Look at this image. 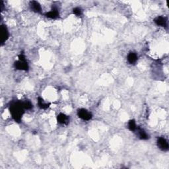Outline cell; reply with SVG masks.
I'll return each instance as SVG.
<instances>
[{
    "label": "cell",
    "instance_id": "5bb4252c",
    "mask_svg": "<svg viewBox=\"0 0 169 169\" xmlns=\"http://www.w3.org/2000/svg\"><path fill=\"white\" fill-rule=\"evenodd\" d=\"M22 104H23V107H24L25 109L31 110V108H32V103L29 101H25L24 102H22Z\"/></svg>",
    "mask_w": 169,
    "mask_h": 169
},
{
    "label": "cell",
    "instance_id": "5b68a950",
    "mask_svg": "<svg viewBox=\"0 0 169 169\" xmlns=\"http://www.w3.org/2000/svg\"><path fill=\"white\" fill-rule=\"evenodd\" d=\"M9 38V32L6 26L2 25L1 27V44L5 42Z\"/></svg>",
    "mask_w": 169,
    "mask_h": 169
},
{
    "label": "cell",
    "instance_id": "8992f818",
    "mask_svg": "<svg viewBox=\"0 0 169 169\" xmlns=\"http://www.w3.org/2000/svg\"><path fill=\"white\" fill-rule=\"evenodd\" d=\"M155 23L158 26H161L163 27H166L167 26V20L165 17L163 16H159L156 17L154 20Z\"/></svg>",
    "mask_w": 169,
    "mask_h": 169
},
{
    "label": "cell",
    "instance_id": "30bf717a",
    "mask_svg": "<svg viewBox=\"0 0 169 169\" xmlns=\"http://www.w3.org/2000/svg\"><path fill=\"white\" fill-rule=\"evenodd\" d=\"M127 59H128V61L129 64H134L138 61V55L134 52H130L128 55Z\"/></svg>",
    "mask_w": 169,
    "mask_h": 169
},
{
    "label": "cell",
    "instance_id": "ba28073f",
    "mask_svg": "<svg viewBox=\"0 0 169 169\" xmlns=\"http://www.w3.org/2000/svg\"><path fill=\"white\" fill-rule=\"evenodd\" d=\"M30 6H31L32 10L34 11V12L41 13L42 11L41 5L38 2H37L36 1H32L31 2V3H30Z\"/></svg>",
    "mask_w": 169,
    "mask_h": 169
},
{
    "label": "cell",
    "instance_id": "7a4b0ae2",
    "mask_svg": "<svg viewBox=\"0 0 169 169\" xmlns=\"http://www.w3.org/2000/svg\"><path fill=\"white\" fill-rule=\"evenodd\" d=\"M15 68L19 70H24L27 71L29 69V65L25 58V56L24 54H21L18 56V60L16 62H15Z\"/></svg>",
    "mask_w": 169,
    "mask_h": 169
},
{
    "label": "cell",
    "instance_id": "4fadbf2b",
    "mask_svg": "<svg viewBox=\"0 0 169 169\" xmlns=\"http://www.w3.org/2000/svg\"><path fill=\"white\" fill-rule=\"evenodd\" d=\"M128 129L129 130L131 131H136V129H137V126H136V123H135V121L134 120H130L128 122Z\"/></svg>",
    "mask_w": 169,
    "mask_h": 169
},
{
    "label": "cell",
    "instance_id": "52a82bcc",
    "mask_svg": "<svg viewBox=\"0 0 169 169\" xmlns=\"http://www.w3.org/2000/svg\"><path fill=\"white\" fill-rule=\"evenodd\" d=\"M57 120L58 122V123L61 124H68L69 122V118L68 116L63 114V113H60L57 116Z\"/></svg>",
    "mask_w": 169,
    "mask_h": 169
},
{
    "label": "cell",
    "instance_id": "9a60e30c",
    "mask_svg": "<svg viewBox=\"0 0 169 169\" xmlns=\"http://www.w3.org/2000/svg\"><path fill=\"white\" fill-rule=\"evenodd\" d=\"M73 12L77 16H81L82 15V10L79 8H75L73 9Z\"/></svg>",
    "mask_w": 169,
    "mask_h": 169
},
{
    "label": "cell",
    "instance_id": "9c48e42d",
    "mask_svg": "<svg viewBox=\"0 0 169 169\" xmlns=\"http://www.w3.org/2000/svg\"><path fill=\"white\" fill-rule=\"evenodd\" d=\"M46 17L50 18H53V19H55V18H57L59 17V11L57 9L54 8L52 11H49V12L46 13Z\"/></svg>",
    "mask_w": 169,
    "mask_h": 169
},
{
    "label": "cell",
    "instance_id": "6da1fadb",
    "mask_svg": "<svg viewBox=\"0 0 169 169\" xmlns=\"http://www.w3.org/2000/svg\"><path fill=\"white\" fill-rule=\"evenodd\" d=\"M25 108L23 107L22 102H16L13 103L10 106V113L12 116L13 118L17 122H20L21 120L22 116L24 113Z\"/></svg>",
    "mask_w": 169,
    "mask_h": 169
},
{
    "label": "cell",
    "instance_id": "277c9868",
    "mask_svg": "<svg viewBox=\"0 0 169 169\" xmlns=\"http://www.w3.org/2000/svg\"><path fill=\"white\" fill-rule=\"evenodd\" d=\"M157 146L162 151H166L168 150L169 145L168 142L164 138H159L157 140Z\"/></svg>",
    "mask_w": 169,
    "mask_h": 169
},
{
    "label": "cell",
    "instance_id": "8fae6325",
    "mask_svg": "<svg viewBox=\"0 0 169 169\" xmlns=\"http://www.w3.org/2000/svg\"><path fill=\"white\" fill-rule=\"evenodd\" d=\"M38 105L39 107L42 108V109H47L48 108H49V106L50 105L49 103H46V102L44 101V99L40 98V97H39L38 99Z\"/></svg>",
    "mask_w": 169,
    "mask_h": 169
},
{
    "label": "cell",
    "instance_id": "3957f363",
    "mask_svg": "<svg viewBox=\"0 0 169 169\" xmlns=\"http://www.w3.org/2000/svg\"><path fill=\"white\" fill-rule=\"evenodd\" d=\"M77 115L79 118H80L81 119H82L83 120H87V121L91 120L92 117L91 113L87 110L86 109H84V108H81V109L78 110Z\"/></svg>",
    "mask_w": 169,
    "mask_h": 169
},
{
    "label": "cell",
    "instance_id": "7c38bea8",
    "mask_svg": "<svg viewBox=\"0 0 169 169\" xmlns=\"http://www.w3.org/2000/svg\"><path fill=\"white\" fill-rule=\"evenodd\" d=\"M136 130H138L139 137L140 139H142L143 140H146L149 139V135H147V133L143 130L142 128H137Z\"/></svg>",
    "mask_w": 169,
    "mask_h": 169
}]
</instances>
